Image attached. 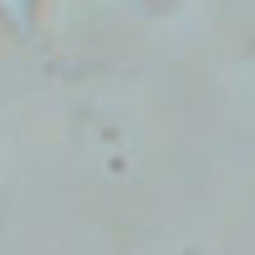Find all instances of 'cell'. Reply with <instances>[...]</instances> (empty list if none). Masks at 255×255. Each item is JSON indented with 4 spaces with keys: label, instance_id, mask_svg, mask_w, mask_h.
<instances>
[{
    "label": "cell",
    "instance_id": "6da1fadb",
    "mask_svg": "<svg viewBox=\"0 0 255 255\" xmlns=\"http://www.w3.org/2000/svg\"><path fill=\"white\" fill-rule=\"evenodd\" d=\"M0 10H5V20H15V26H31L36 0H0Z\"/></svg>",
    "mask_w": 255,
    "mask_h": 255
}]
</instances>
